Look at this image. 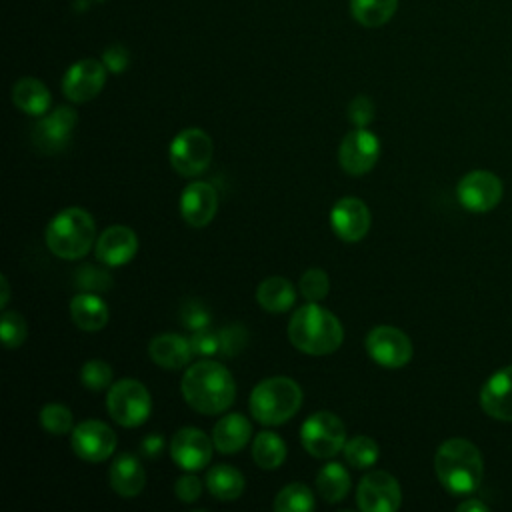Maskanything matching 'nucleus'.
I'll use <instances>...</instances> for the list:
<instances>
[{"instance_id": "nucleus-34", "label": "nucleus", "mask_w": 512, "mask_h": 512, "mask_svg": "<svg viewBox=\"0 0 512 512\" xmlns=\"http://www.w3.org/2000/svg\"><path fill=\"white\" fill-rule=\"evenodd\" d=\"M74 282H76V286H78L80 290L98 294V292H104V290L112 288V282H114V280H112V274H110L108 270L98 268V266H94V264H84V266H80V268L76 270Z\"/></svg>"}, {"instance_id": "nucleus-8", "label": "nucleus", "mask_w": 512, "mask_h": 512, "mask_svg": "<svg viewBox=\"0 0 512 512\" xmlns=\"http://www.w3.org/2000/svg\"><path fill=\"white\" fill-rule=\"evenodd\" d=\"M168 156L180 176H200L212 160V138L200 128H184L172 138Z\"/></svg>"}, {"instance_id": "nucleus-16", "label": "nucleus", "mask_w": 512, "mask_h": 512, "mask_svg": "<svg viewBox=\"0 0 512 512\" xmlns=\"http://www.w3.org/2000/svg\"><path fill=\"white\" fill-rule=\"evenodd\" d=\"M212 448V438L194 426L180 428L170 440V456L186 472L202 470L212 458Z\"/></svg>"}, {"instance_id": "nucleus-13", "label": "nucleus", "mask_w": 512, "mask_h": 512, "mask_svg": "<svg viewBox=\"0 0 512 512\" xmlns=\"http://www.w3.org/2000/svg\"><path fill=\"white\" fill-rule=\"evenodd\" d=\"M380 158V140L366 128L350 130L340 144L338 162L350 176H362L374 168Z\"/></svg>"}, {"instance_id": "nucleus-39", "label": "nucleus", "mask_w": 512, "mask_h": 512, "mask_svg": "<svg viewBox=\"0 0 512 512\" xmlns=\"http://www.w3.org/2000/svg\"><path fill=\"white\" fill-rule=\"evenodd\" d=\"M180 318H182V324L188 328V330H202V328H208L210 324V310L200 302V300H188L182 310H180Z\"/></svg>"}, {"instance_id": "nucleus-21", "label": "nucleus", "mask_w": 512, "mask_h": 512, "mask_svg": "<svg viewBox=\"0 0 512 512\" xmlns=\"http://www.w3.org/2000/svg\"><path fill=\"white\" fill-rule=\"evenodd\" d=\"M110 488L122 498H134L146 484V472L142 462L134 454H120L114 458L108 470Z\"/></svg>"}, {"instance_id": "nucleus-46", "label": "nucleus", "mask_w": 512, "mask_h": 512, "mask_svg": "<svg viewBox=\"0 0 512 512\" xmlns=\"http://www.w3.org/2000/svg\"><path fill=\"white\" fill-rule=\"evenodd\" d=\"M0 284H2V298H0V308H6L8 298H10V286H8V278L2 274L0 276Z\"/></svg>"}, {"instance_id": "nucleus-28", "label": "nucleus", "mask_w": 512, "mask_h": 512, "mask_svg": "<svg viewBox=\"0 0 512 512\" xmlns=\"http://www.w3.org/2000/svg\"><path fill=\"white\" fill-rule=\"evenodd\" d=\"M316 488L328 504H336L344 500L350 492V474L338 462L324 464L316 474Z\"/></svg>"}, {"instance_id": "nucleus-32", "label": "nucleus", "mask_w": 512, "mask_h": 512, "mask_svg": "<svg viewBox=\"0 0 512 512\" xmlns=\"http://www.w3.org/2000/svg\"><path fill=\"white\" fill-rule=\"evenodd\" d=\"M378 458H380V448L376 440L368 436H354L344 444V460L352 468H358V470L370 468L372 464H376Z\"/></svg>"}, {"instance_id": "nucleus-43", "label": "nucleus", "mask_w": 512, "mask_h": 512, "mask_svg": "<svg viewBox=\"0 0 512 512\" xmlns=\"http://www.w3.org/2000/svg\"><path fill=\"white\" fill-rule=\"evenodd\" d=\"M102 62L104 66L108 68V72H114V74H120L126 70L128 62H130V54L128 50L122 46V44H112L104 50L102 54Z\"/></svg>"}, {"instance_id": "nucleus-37", "label": "nucleus", "mask_w": 512, "mask_h": 512, "mask_svg": "<svg viewBox=\"0 0 512 512\" xmlns=\"http://www.w3.org/2000/svg\"><path fill=\"white\" fill-rule=\"evenodd\" d=\"M80 380L88 390H104L112 382V366L104 360H88L80 368Z\"/></svg>"}, {"instance_id": "nucleus-2", "label": "nucleus", "mask_w": 512, "mask_h": 512, "mask_svg": "<svg viewBox=\"0 0 512 512\" xmlns=\"http://www.w3.org/2000/svg\"><path fill=\"white\" fill-rule=\"evenodd\" d=\"M434 472L450 494L468 496L482 484L484 460L470 440L448 438L434 454Z\"/></svg>"}, {"instance_id": "nucleus-27", "label": "nucleus", "mask_w": 512, "mask_h": 512, "mask_svg": "<svg viewBox=\"0 0 512 512\" xmlns=\"http://www.w3.org/2000/svg\"><path fill=\"white\" fill-rule=\"evenodd\" d=\"M208 492L218 500H236L244 492V476L240 470L228 464H216L206 474Z\"/></svg>"}, {"instance_id": "nucleus-31", "label": "nucleus", "mask_w": 512, "mask_h": 512, "mask_svg": "<svg viewBox=\"0 0 512 512\" xmlns=\"http://www.w3.org/2000/svg\"><path fill=\"white\" fill-rule=\"evenodd\" d=\"M314 494L306 484L294 482L284 486L274 500V510L276 512H310L314 510Z\"/></svg>"}, {"instance_id": "nucleus-3", "label": "nucleus", "mask_w": 512, "mask_h": 512, "mask_svg": "<svg viewBox=\"0 0 512 512\" xmlns=\"http://www.w3.org/2000/svg\"><path fill=\"white\" fill-rule=\"evenodd\" d=\"M288 340L304 354L326 356L340 348L344 330L330 310L316 302H308L294 310L288 322Z\"/></svg>"}, {"instance_id": "nucleus-11", "label": "nucleus", "mask_w": 512, "mask_h": 512, "mask_svg": "<svg viewBox=\"0 0 512 512\" xmlns=\"http://www.w3.org/2000/svg\"><path fill=\"white\" fill-rule=\"evenodd\" d=\"M368 356L384 368H402L412 358L410 338L394 326H376L364 340Z\"/></svg>"}, {"instance_id": "nucleus-6", "label": "nucleus", "mask_w": 512, "mask_h": 512, "mask_svg": "<svg viewBox=\"0 0 512 512\" xmlns=\"http://www.w3.org/2000/svg\"><path fill=\"white\" fill-rule=\"evenodd\" d=\"M106 410L116 424L124 428H136L148 420L152 410V398L142 382L134 378H124L108 388Z\"/></svg>"}, {"instance_id": "nucleus-24", "label": "nucleus", "mask_w": 512, "mask_h": 512, "mask_svg": "<svg viewBox=\"0 0 512 512\" xmlns=\"http://www.w3.org/2000/svg\"><path fill=\"white\" fill-rule=\"evenodd\" d=\"M70 316L80 330L96 332L108 324L110 312L98 294L80 292L70 300Z\"/></svg>"}, {"instance_id": "nucleus-17", "label": "nucleus", "mask_w": 512, "mask_h": 512, "mask_svg": "<svg viewBox=\"0 0 512 512\" xmlns=\"http://www.w3.org/2000/svg\"><path fill=\"white\" fill-rule=\"evenodd\" d=\"M370 210L368 206L354 196L340 198L330 210L332 232L344 242H358L370 230Z\"/></svg>"}, {"instance_id": "nucleus-26", "label": "nucleus", "mask_w": 512, "mask_h": 512, "mask_svg": "<svg viewBox=\"0 0 512 512\" xmlns=\"http://www.w3.org/2000/svg\"><path fill=\"white\" fill-rule=\"evenodd\" d=\"M12 102L30 116H44L50 106V92L38 78H20L12 86Z\"/></svg>"}, {"instance_id": "nucleus-12", "label": "nucleus", "mask_w": 512, "mask_h": 512, "mask_svg": "<svg viewBox=\"0 0 512 512\" xmlns=\"http://www.w3.org/2000/svg\"><path fill=\"white\" fill-rule=\"evenodd\" d=\"M356 500L362 512H394L402 504V490L392 474L374 470L358 482Z\"/></svg>"}, {"instance_id": "nucleus-29", "label": "nucleus", "mask_w": 512, "mask_h": 512, "mask_svg": "<svg viewBox=\"0 0 512 512\" xmlns=\"http://www.w3.org/2000/svg\"><path fill=\"white\" fill-rule=\"evenodd\" d=\"M252 458L260 468L276 470L286 460V444L276 432L262 430L252 442Z\"/></svg>"}, {"instance_id": "nucleus-5", "label": "nucleus", "mask_w": 512, "mask_h": 512, "mask_svg": "<svg viewBox=\"0 0 512 512\" xmlns=\"http://www.w3.org/2000/svg\"><path fill=\"white\" fill-rule=\"evenodd\" d=\"M250 414L264 426H278L290 420L302 406L300 386L286 376H272L250 392Z\"/></svg>"}, {"instance_id": "nucleus-42", "label": "nucleus", "mask_w": 512, "mask_h": 512, "mask_svg": "<svg viewBox=\"0 0 512 512\" xmlns=\"http://www.w3.org/2000/svg\"><path fill=\"white\" fill-rule=\"evenodd\" d=\"M174 494L178 500L190 504V502H196L202 494V482L194 476V474H184L176 480L174 484Z\"/></svg>"}, {"instance_id": "nucleus-25", "label": "nucleus", "mask_w": 512, "mask_h": 512, "mask_svg": "<svg viewBox=\"0 0 512 512\" xmlns=\"http://www.w3.org/2000/svg\"><path fill=\"white\" fill-rule=\"evenodd\" d=\"M256 300L264 310L280 314L294 306L296 290L284 276H270L258 284Z\"/></svg>"}, {"instance_id": "nucleus-20", "label": "nucleus", "mask_w": 512, "mask_h": 512, "mask_svg": "<svg viewBox=\"0 0 512 512\" xmlns=\"http://www.w3.org/2000/svg\"><path fill=\"white\" fill-rule=\"evenodd\" d=\"M482 410L500 422H512V366L496 370L480 390Z\"/></svg>"}, {"instance_id": "nucleus-41", "label": "nucleus", "mask_w": 512, "mask_h": 512, "mask_svg": "<svg viewBox=\"0 0 512 512\" xmlns=\"http://www.w3.org/2000/svg\"><path fill=\"white\" fill-rule=\"evenodd\" d=\"M190 344L196 356H204L210 358L214 354L220 352V340H218V332H212L208 328L202 330H194L190 336Z\"/></svg>"}, {"instance_id": "nucleus-36", "label": "nucleus", "mask_w": 512, "mask_h": 512, "mask_svg": "<svg viewBox=\"0 0 512 512\" xmlns=\"http://www.w3.org/2000/svg\"><path fill=\"white\" fill-rule=\"evenodd\" d=\"M300 294L308 300V302H320L326 298L328 288H330V280L328 274L322 268H310L300 276L298 282Z\"/></svg>"}, {"instance_id": "nucleus-7", "label": "nucleus", "mask_w": 512, "mask_h": 512, "mask_svg": "<svg viewBox=\"0 0 512 512\" xmlns=\"http://www.w3.org/2000/svg\"><path fill=\"white\" fill-rule=\"evenodd\" d=\"M300 442L314 458H332L346 444L344 422L332 412H314L300 426Z\"/></svg>"}, {"instance_id": "nucleus-4", "label": "nucleus", "mask_w": 512, "mask_h": 512, "mask_svg": "<svg viewBox=\"0 0 512 512\" xmlns=\"http://www.w3.org/2000/svg\"><path fill=\"white\" fill-rule=\"evenodd\" d=\"M44 240L54 256L64 260H78L90 252L96 240L94 218L84 208H64L48 222Z\"/></svg>"}, {"instance_id": "nucleus-45", "label": "nucleus", "mask_w": 512, "mask_h": 512, "mask_svg": "<svg viewBox=\"0 0 512 512\" xmlns=\"http://www.w3.org/2000/svg\"><path fill=\"white\" fill-rule=\"evenodd\" d=\"M458 510H460V512H468V510L486 512V510H488V506H486L484 502L476 500V498H468V500H464V502H460V504H458Z\"/></svg>"}, {"instance_id": "nucleus-35", "label": "nucleus", "mask_w": 512, "mask_h": 512, "mask_svg": "<svg viewBox=\"0 0 512 512\" xmlns=\"http://www.w3.org/2000/svg\"><path fill=\"white\" fill-rule=\"evenodd\" d=\"M28 334L26 320L14 310H4L0 318V338L6 348H18Z\"/></svg>"}, {"instance_id": "nucleus-22", "label": "nucleus", "mask_w": 512, "mask_h": 512, "mask_svg": "<svg viewBox=\"0 0 512 512\" xmlns=\"http://www.w3.org/2000/svg\"><path fill=\"white\" fill-rule=\"evenodd\" d=\"M148 354L154 360V364L166 368V370H178L186 366L194 354L190 338H184L180 334H158L148 344Z\"/></svg>"}, {"instance_id": "nucleus-1", "label": "nucleus", "mask_w": 512, "mask_h": 512, "mask_svg": "<svg viewBox=\"0 0 512 512\" xmlns=\"http://www.w3.org/2000/svg\"><path fill=\"white\" fill-rule=\"evenodd\" d=\"M186 404L200 414H220L236 398V384L232 374L214 360H200L192 364L180 382Z\"/></svg>"}, {"instance_id": "nucleus-33", "label": "nucleus", "mask_w": 512, "mask_h": 512, "mask_svg": "<svg viewBox=\"0 0 512 512\" xmlns=\"http://www.w3.org/2000/svg\"><path fill=\"white\" fill-rule=\"evenodd\" d=\"M40 424L48 434L64 436L74 430V416L64 404L50 402L40 410Z\"/></svg>"}, {"instance_id": "nucleus-47", "label": "nucleus", "mask_w": 512, "mask_h": 512, "mask_svg": "<svg viewBox=\"0 0 512 512\" xmlns=\"http://www.w3.org/2000/svg\"><path fill=\"white\" fill-rule=\"evenodd\" d=\"M100 2H102V0H100Z\"/></svg>"}, {"instance_id": "nucleus-14", "label": "nucleus", "mask_w": 512, "mask_h": 512, "mask_svg": "<svg viewBox=\"0 0 512 512\" xmlns=\"http://www.w3.org/2000/svg\"><path fill=\"white\" fill-rule=\"evenodd\" d=\"M106 66L94 58H84L74 62L64 78H62V92L70 102H88L100 94L106 82Z\"/></svg>"}, {"instance_id": "nucleus-44", "label": "nucleus", "mask_w": 512, "mask_h": 512, "mask_svg": "<svg viewBox=\"0 0 512 512\" xmlns=\"http://www.w3.org/2000/svg\"><path fill=\"white\" fill-rule=\"evenodd\" d=\"M140 446H142V454H144V456L156 458V456H160L162 450H164V438L158 436V434H150V436H146V438L140 442Z\"/></svg>"}, {"instance_id": "nucleus-40", "label": "nucleus", "mask_w": 512, "mask_h": 512, "mask_svg": "<svg viewBox=\"0 0 512 512\" xmlns=\"http://www.w3.org/2000/svg\"><path fill=\"white\" fill-rule=\"evenodd\" d=\"M374 112H376L374 102H372L368 96H364V94L356 96V98L348 104V120H350L354 126H358V128H366V126L374 120Z\"/></svg>"}, {"instance_id": "nucleus-18", "label": "nucleus", "mask_w": 512, "mask_h": 512, "mask_svg": "<svg viewBox=\"0 0 512 512\" xmlns=\"http://www.w3.org/2000/svg\"><path fill=\"white\" fill-rule=\"evenodd\" d=\"M218 210V194L212 184L204 180L190 182L180 196V214L186 224L204 228L212 222Z\"/></svg>"}, {"instance_id": "nucleus-38", "label": "nucleus", "mask_w": 512, "mask_h": 512, "mask_svg": "<svg viewBox=\"0 0 512 512\" xmlns=\"http://www.w3.org/2000/svg\"><path fill=\"white\" fill-rule=\"evenodd\" d=\"M218 340H220V352L226 358H232L236 354H240L246 348L248 342V330L242 324H228L218 332Z\"/></svg>"}, {"instance_id": "nucleus-30", "label": "nucleus", "mask_w": 512, "mask_h": 512, "mask_svg": "<svg viewBox=\"0 0 512 512\" xmlns=\"http://www.w3.org/2000/svg\"><path fill=\"white\" fill-rule=\"evenodd\" d=\"M398 8V0H350V12L358 24L376 28L386 24Z\"/></svg>"}, {"instance_id": "nucleus-19", "label": "nucleus", "mask_w": 512, "mask_h": 512, "mask_svg": "<svg viewBox=\"0 0 512 512\" xmlns=\"http://www.w3.org/2000/svg\"><path fill=\"white\" fill-rule=\"evenodd\" d=\"M96 258L98 262H102L104 266H122L126 262H130L136 252H138V238L134 234L132 228L122 226V224H114L108 226L96 240Z\"/></svg>"}, {"instance_id": "nucleus-15", "label": "nucleus", "mask_w": 512, "mask_h": 512, "mask_svg": "<svg viewBox=\"0 0 512 512\" xmlns=\"http://www.w3.org/2000/svg\"><path fill=\"white\" fill-rule=\"evenodd\" d=\"M72 450L86 462H102L112 456L116 448V434L100 420H84L72 430Z\"/></svg>"}, {"instance_id": "nucleus-10", "label": "nucleus", "mask_w": 512, "mask_h": 512, "mask_svg": "<svg viewBox=\"0 0 512 512\" xmlns=\"http://www.w3.org/2000/svg\"><path fill=\"white\" fill-rule=\"evenodd\" d=\"M76 122L78 114L72 106H58L32 126V144L42 154H58L68 146Z\"/></svg>"}, {"instance_id": "nucleus-23", "label": "nucleus", "mask_w": 512, "mask_h": 512, "mask_svg": "<svg viewBox=\"0 0 512 512\" xmlns=\"http://www.w3.org/2000/svg\"><path fill=\"white\" fill-rule=\"evenodd\" d=\"M252 436V424L246 416L232 412L222 416L212 430V442L214 448L222 454H234L240 452Z\"/></svg>"}, {"instance_id": "nucleus-9", "label": "nucleus", "mask_w": 512, "mask_h": 512, "mask_svg": "<svg viewBox=\"0 0 512 512\" xmlns=\"http://www.w3.org/2000/svg\"><path fill=\"white\" fill-rule=\"evenodd\" d=\"M504 188L500 178L490 170H472L464 174L456 186L460 206L474 214L490 212L502 200Z\"/></svg>"}]
</instances>
